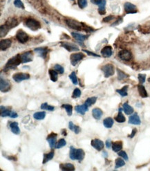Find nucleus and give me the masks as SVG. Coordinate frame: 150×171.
Listing matches in <instances>:
<instances>
[{
	"label": "nucleus",
	"mask_w": 150,
	"mask_h": 171,
	"mask_svg": "<svg viewBox=\"0 0 150 171\" xmlns=\"http://www.w3.org/2000/svg\"><path fill=\"white\" fill-rule=\"evenodd\" d=\"M71 36H73V38H74L75 40L79 42H83L87 38V36H85V35L74 33V32H72V33H71Z\"/></svg>",
	"instance_id": "nucleus-23"
},
{
	"label": "nucleus",
	"mask_w": 150,
	"mask_h": 171,
	"mask_svg": "<svg viewBox=\"0 0 150 171\" xmlns=\"http://www.w3.org/2000/svg\"><path fill=\"white\" fill-rule=\"evenodd\" d=\"M69 78L71 80V81L73 83L74 85H78V78L77 76H76V73L75 71H73L72 73L69 75Z\"/></svg>",
	"instance_id": "nucleus-43"
},
{
	"label": "nucleus",
	"mask_w": 150,
	"mask_h": 171,
	"mask_svg": "<svg viewBox=\"0 0 150 171\" xmlns=\"http://www.w3.org/2000/svg\"><path fill=\"white\" fill-rule=\"evenodd\" d=\"M40 108L41 110H45L48 111H54L55 110V107L54 106L49 105L47 103H44L43 104H41Z\"/></svg>",
	"instance_id": "nucleus-42"
},
{
	"label": "nucleus",
	"mask_w": 150,
	"mask_h": 171,
	"mask_svg": "<svg viewBox=\"0 0 150 171\" xmlns=\"http://www.w3.org/2000/svg\"><path fill=\"white\" fill-rule=\"evenodd\" d=\"M106 3H107L106 0H102L101 3L98 5V12L101 15H105V14L106 13V11H105Z\"/></svg>",
	"instance_id": "nucleus-30"
},
{
	"label": "nucleus",
	"mask_w": 150,
	"mask_h": 171,
	"mask_svg": "<svg viewBox=\"0 0 150 171\" xmlns=\"http://www.w3.org/2000/svg\"><path fill=\"white\" fill-rule=\"evenodd\" d=\"M66 130H63V131H62V135H65V136H66Z\"/></svg>",
	"instance_id": "nucleus-58"
},
{
	"label": "nucleus",
	"mask_w": 150,
	"mask_h": 171,
	"mask_svg": "<svg viewBox=\"0 0 150 171\" xmlns=\"http://www.w3.org/2000/svg\"><path fill=\"white\" fill-rule=\"evenodd\" d=\"M20 63H22L20 59V54L16 55L15 56L11 58V59H9L7 63L6 64L5 67H4V70L8 71L9 69H13L17 67V66H19Z\"/></svg>",
	"instance_id": "nucleus-3"
},
{
	"label": "nucleus",
	"mask_w": 150,
	"mask_h": 171,
	"mask_svg": "<svg viewBox=\"0 0 150 171\" xmlns=\"http://www.w3.org/2000/svg\"><path fill=\"white\" fill-rule=\"evenodd\" d=\"M85 153L84 151L81 148H75L74 147L71 146L70 148V152L69 157L72 160H78L79 161H82L84 158Z\"/></svg>",
	"instance_id": "nucleus-1"
},
{
	"label": "nucleus",
	"mask_w": 150,
	"mask_h": 171,
	"mask_svg": "<svg viewBox=\"0 0 150 171\" xmlns=\"http://www.w3.org/2000/svg\"><path fill=\"white\" fill-rule=\"evenodd\" d=\"M116 70H117L118 78V80H123L126 79V78H127L129 77V75H127V73H124V71L121 70V69H117Z\"/></svg>",
	"instance_id": "nucleus-36"
},
{
	"label": "nucleus",
	"mask_w": 150,
	"mask_h": 171,
	"mask_svg": "<svg viewBox=\"0 0 150 171\" xmlns=\"http://www.w3.org/2000/svg\"><path fill=\"white\" fill-rule=\"evenodd\" d=\"M81 96V91H80V89L76 88L74 89V91L73 92L72 94V98H78Z\"/></svg>",
	"instance_id": "nucleus-46"
},
{
	"label": "nucleus",
	"mask_w": 150,
	"mask_h": 171,
	"mask_svg": "<svg viewBox=\"0 0 150 171\" xmlns=\"http://www.w3.org/2000/svg\"><path fill=\"white\" fill-rule=\"evenodd\" d=\"M54 151H52L51 152H48L47 154H44V158H43V161L42 163L44 164L47 162H48V161L51 160V159L54 158Z\"/></svg>",
	"instance_id": "nucleus-32"
},
{
	"label": "nucleus",
	"mask_w": 150,
	"mask_h": 171,
	"mask_svg": "<svg viewBox=\"0 0 150 171\" xmlns=\"http://www.w3.org/2000/svg\"><path fill=\"white\" fill-rule=\"evenodd\" d=\"M128 87H129L128 85H126V86H124L122 89H117L116 92H118V93L121 96H123V97L127 96L128 95V94H127Z\"/></svg>",
	"instance_id": "nucleus-39"
},
{
	"label": "nucleus",
	"mask_w": 150,
	"mask_h": 171,
	"mask_svg": "<svg viewBox=\"0 0 150 171\" xmlns=\"http://www.w3.org/2000/svg\"><path fill=\"white\" fill-rule=\"evenodd\" d=\"M136 132H137V130H136V129H133V130H132V132H131V135H130V136H129V137L131 138H133V137L135 136L136 134Z\"/></svg>",
	"instance_id": "nucleus-57"
},
{
	"label": "nucleus",
	"mask_w": 150,
	"mask_h": 171,
	"mask_svg": "<svg viewBox=\"0 0 150 171\" xmlns=\"http://www.w3.org/2000/svg\"><path fill=\"white\" fill-rule=\"evenodd\" d=\"M25 25L32 31H37L41 28L40 23L33 18H28L25 22Z\"/></svg>",
	"instance_id": "nucleus-4"
},
{
	"label": "nucleus",
	"mask_w": 150,
	"mask_h": 171,
	"mask_svg": "<svg viewBox=\"0 0 150 171\" xmlns=\"http://www.w3.org/2000/svg\"><path fill=\"white\" fill-rule=\"evenodd\" d=\"M113 51L111 46H106L101 50V55L104 58H110L112 55Z\"/></svg>",
	"instance_id": "nucleus-19"
},
{
	"label": "nucleus",
	"mask_w": 150,
	"mask_h": 171,
	"mask_svg": "<svg viewBox=\"0 0 150 171\" xmlns=\"http://www.w3.org/2000/svg\"><path fill=\"white\" fill-rule=\"evenodd\" d=\"M1 117H9L11 118H17L18 117V114L15 112L13 111L6 110L5 107L1 106Z\"/></svg>",
	"instance_id": "nucleus-12"
},
{
	"label": "nucleus",
	"mask_w": 150,
	"mask_h": 171,
	"mask_svg": "<svg viewBox=\"0 0 150 171\" xmlns=\"http://www.w3.org/2000/svg\"><path fill=\"white\" fill-rule=\"evenodd\" d=\"M46 117L45 112H35L33 114V118L35 120H43Z\"/></svg>",
	"instance_id": "nucleus-40"
},
{
	"label": "nucleus",
	"mask_w": 150,
	"mask_h": 171,
	"mask_svg": "<svg viewBox=\"0 0 150 171\" xmlns=\"http://www.w3.org/2000/svg\"><path fill=\"white\" fill-rule=\"evenodd\" d=\"M30 78V75L29 73H16L13 76V79L16 82H20L25 80H29Z\"/></svg>",
	"instance_id": "nucleus-10"
},
{
	"label": "nucleus",
	"mask_w": 150,
	"mask_h": 171,
	"mask_svg": "<svg viewBox=\"0 0 150 171\" xmlns=\"http://www.w3.org/2000/svg\"><path fill=\"white\" fill-rule=\"evenodd\" d=\"M82 51H84L85 53H87V54H88V55H90V56H94V57H100V55H98V54H94V53L93 52H91V51H89L88 50H84V49H83L82 50Z\"/></svg>",
	"instance_id": "nucleus-53"
},
{
	"label": "nucleus",
	"mask_w": 150,
	"mask_h": 171,
	"mask_svg": "<svg viewBox=\"0 0 150 171\" xmlns=\"http://www.w3.org/2000/svg\"><path fill=\"white\" fill-rule=\"evenodd\" d=\"M138 80H139L140 84H142L145 82L146 80V74H143V73H139L138 76Z\"/></svg>",
	"instance_id": "nucleus-50"
},
{
	"label": "nucleus",
	"mask_w": 150,
	"mask_h": 171,
	"mask_svg": "<svg viewBox=\"0 0 150 171\" xmlns=\"http://www.w3.org/2000/svg\"><path fill=\"white\" fill-rule=\"evenodd\" d=\"M14 5L17 7V8L24 9V5L21 0H15L14 1Z\"/></svg>",
	"instance_id": "nucleus-47"
},
{
	"label": "nucleus",
	"mask_w": 150,
	"mask_h": 171,
	"mask_svg": "<svg viewBox=\"0 0 150 171\" xmlns=\"http://www.w3.org/2000/svg\"><path fill=\"white\" fill-rule=\"evenodd\" d=\"M118 155L120 157H121L122 158H123L124 160H128L129 159L127 154V153L124 151H120L118 153Z\"/></svg>",
	"instance_id": "nucleus-51"
},
{
	"label": "nucleus",
	"mask_w": 150,
	"mask_h": 171,
	"mask_svg": "<svg viewBox=\"0 0 150 171\" xmlns=\"http://www.w3.org/2000/svg\"><path fill=\"white\" fill-rule=\"evenodd\" d=\"M16 38H17V40L19 41L20 43L24 44L29 40V37L26 32L24 31L22 29H20L17 32V34H16Z\"/></svg>",
	"instance_id": "nucleus-8"
},
{
	"label": "nucleus",
	"mask_w": 150,
	"mask_h": 171,
	"mask_svg": "<svg viewBox=\"0 0 150 171\" xmlns=\"http://www.w3.org/2000/svg\"><path fill=\"white\" fill-rule=\"evenodd\" d=\"M123 148V142L122 141H116L112 144L113 151L115 152H120Z\"/></svg>",
	"instance_id": "nucleus-27"
},
{
	"label": "nucleus",
	"mask_w": 150,
	"mask_h": 171,
	"mask_svg": "<svg viewBox=\"0 0 150 171\" xmlns=\"http://www.w3.org/2000/svg\"><path fill=\"white\" fill-rule=\"evenodd\" d=\"M10 128L11 132L15 135H19L20 133V129L18 126V123L17 122H13L10 124Z\"/></svg>",
	"instance_id": "nucleus-26"
},
{
	"label": "nucleus",
	"mask_w": 150,
	"mask_h": 171,
	"mask_svg": "<svg viewBox=\"0 0 150 171\" xmlns=\"http://www.w3.org/2000/svg\"><path fill=\"white\" fill-rule=\"evenodd\" d=\"M103 112L102 111V110L100 109V108H94L92 110V115H93V118L96 120H100L101 118L103 117Z\"/></svg>",
	"instance_id": "nucleus-21"
},
{
	"label": "nucleus",
	"mask_w": 150,
	"mask_h": 171,
	"mask_svg": "<svg viewBox=\"0 0 150 171\" xmlns=\"http://www.w3.org/2000/svg\"><path fill=\"white\" fill-rule=\"evenodd\" d=\"M138 91L140 96H141L142 98H147V97H148V94H147L146 91V89H145V87L142 84L138 85Z\"/></svg>",
	"instance_id": "nucleus-24"
},
{
	"label": "nucleus",
	"mask_w": 150,
	"mask_h": 171,
	"mask_svg": "<svg viewBox=\"0 0 150 171\" xmlns=\"http://www.w3.org/2000/svg\"><path fill=\"white\" fill-rule=\"evenodd\" d=\"M62 108H64L66 110V113H67L68 116H71L73 114V107L71 105H69V104H64V105H62Z\"/></svg>",
	"instance_id": "nucleus-38"
},
{
	"label": "nucleus",
	"mask_w": 150,
	"mask_h": 171,
	"mask_svg": "<svg viewBox=\"0 0 150 171\" xmlns=\"http://www.w3.org/2000/svg\"><path fill=\"white\" fill-rule=\"evenodd\" d=\"M91 145L92 147H93L94 148L98 151H102L104 148V146H105V144H104L103 141L98 139V138H95V139L92 140L91 142Z\"/></svg>",
	"instance_id": "nucleus-15"
},
{
	"label": "nucleus",
	"mask_w": 150,
	"mask_h": 171,
	"mask_svg": "<svg viewBox=\"0 0 150 171\" xmlns=\"http://www.w3.org/2000/svg\"><path fill=\"white\" fill-rule=\"evenodd\" d=\"M54 69L57 71V73H60V74H62V73H63L64 71V69L63 68V67H62L61 65H60V64H55V67H54Z\"/></svg>",
	"instance_id": "nucleus-49"
},
{
	"label": "nucleus",
	"mask_w": 150,
	"mask_h": 171,
	"mask_svg": "<svg viewBox=\"0 0 150 171\" xmlns=\"http://www.w3.org/2000/svg\"><path fill=\"white\" fill-rule=\"evenodd\" d=\"M12 45V41L10 39H4L0 42V49L1 51H6Z\"/></svg>",
	"instance_id": "nucleus-18"
},
{
	"label": "nucleus",
	"mask_w": 150,
	"mask_h": 171,
	"mask_svg": "<svg viewBox=\"0 0 150 171\" xmlns=\"http://www.w3.org/2000/svg\"><path fill=\"white\" fill-rule=\"evenodd\" d=\"M72 1H74V0H72Z\"/></svg>",
	"instance_id": "nucleus-60"
},
{
	"label": "nucleus",
	"mask_w": 150,
	"mask_h": 171,
	"mask_svg": "<svg viewBox=\"0 0 150 171\" xmlns=\"http://www.w3.org/2000/svg\"><path fill=\"white\" fill-rule=\"evenodd\" d=\"M148 81L150 82V78H149V79H148Z\"/></svg>",
	"instance_id": "nucleus-59"
},
{
	"label": "nucleus",
	"mask_w": 150,
	"mask_h": 171,
	"mask_svg": "<svg viewBox=\"0 0 150 171\" xmlns=\"http://www.w3.org/2000/svg\"><path fill=\"white\" fill-rule=\"evenodd\" d=\"M102 2V0H91V2L92 4H96V5H99Z\"/></svg>",
	"instance_id": "nucleus-56"
},
{
	"label": "nucleus",
	"mask_w": 150,
	"mask_h": 171,
	"mask_svg": "<svg viewBox=\"0 0 150 171\" xmlns=\"http://www.w3.org/2000/svg\"><path fill=\"white\" fill-rule=\"evenodd\" d=\"M115 120H116V121H117L118 123H124V122H125L126 119L124 115L123 114V113H122V109H119V112L117 116L115 117Z\"/></svg>",
	"instance_id": "nucleus-33"
},
{
	"label": "nucleus",
	"mask_w": 150,
	"mask_h": 171,
	"mask_svg": "<svg viewBox=\"0 0 150 171\" xmlns=\"http://www.w3.org/2000/svg\"><path fill=\"white\" fill-rule=\"evenodd\" d=\"M48 73H49L50 78L53 82H56L57 80V73L56 71L54 69H49L48 70Z\"/></svg>",
	"instance_id": "nucleus-35"
},
{
	"label": "nucleus",
	"mask_w": 150,
	"mask_h": 171,
	"mask_svg": "<svg viewBox=\"0 0 150 171\" xmlns=\"http://www.w3.org/2000/svg\"><path fill=\"white\" fill-rule=\"evenodd\" d=\"M123 109L127 115H130L133 112V108L129 105L128 103H124L123 105Z\"/></svg>",
	"instance_id": "nucleus-29"
},
{
	"label": "nucleus",
	"mask_w": 150,
	"mask_h": 171,
	"mask_svg": "<svg viewBox=\"0 0 150 171\" xmlns=\"http://www.w3.org/2000/svg\"><path fill=\"white\" fill-rule=\"evenodd\" d=\"M5 24L11 29H13L14 27L17 26L18 25V22L17 20L15 19V18H10V19H8L6 21Z\"/></svg>",
	"instance_id": "nucleus-25"
},
{
	"label": "nucleus",
	"mask_w": 150,
	"mask_h": 171,
	"mask_svg": "<svg viewBox=\"0 0 150 171\" xmlns=\"http://www.w3.org/2000/svg\"><path fill=\"white\" fill-rule=\"evenodd\" d=\"M66 145V140L64 139V138H61V139H60L59 141L57 143L56 146H55V148H57V149L61 148L65 146Z\"/></svg>",
	"instance_id": "nucleus-44"
},
{
	"label": "nucleus",
	"mask_w": 150,
	"mask_h": 171,
	"mask_svg": "<svg viewBox=\"0 0 150 171\" xmlns=\"http://www.w3.org/2000/svg\"><path fill=\"white\" fill-rule=\"evenodd\" d=\"M20 55L22 63H27V62H31L33 59V54L31 51H28L22 53Z\"/></svg>",
	"instance_id": "nucleus-6"
},
{
	"label": "nucleus",
	"mask_w": 150,
	"mask_h": 171,
	"mask_svg": "<svg viewBox=\"0 0 150 171\" xmlns=\"http://www.w3.org/2000/svg\"><path fill=\"white\" fill-rule=\"evenodd\" d=\"M129 123L132 125H140L141 123V121H140V119L138 114L135 113V114L130 117V118H129Z\"/></svg>",
	"instance_id": "nucleus-20"
},
{
	"label": "nucleus",
	"mask_w": 150,
	"mask_h": 171,
	"mask_svg": "<svg viewBox=\"0 0 150 171\" xmlns=\"http://www.w3.org/2000/svg\"><path fill=\"white\" fill-rule=\"evenodd\" d=\"M122 22H123V19H122L121 17H119L118 19L116 22H115V23H114L112 26H116V25H118L119 24H121V23H122Z\"/></svg>",
	"instance_id": "nucleus-54"
},
{
	"label": "nucleus",
	"mask_w": 150,
	"mask_h": 171,
	"mask_svg": "<svg viewBox=\"0 0 150 171\" xmlns=\"http://www.w3.org/2000/svg\"><path fill=\"white\" fill-rule=\"evenodd\" d=\"M69 128L71 130L73 131L75 134H77V135L79 134L80 132L81 131V129H80V127L78 126H75V125L73 123L72 121H70L69 123Z\"/></svg>",
	"instance_id": "nucleus-34"
},
{
	"label": "nucleus",
	"mask_w": 150,
	"mask_h": 171,
	"mask_svg": "<svg viewBox=\"0 0 150 171\" xmlns=\"http://www.w3.org/2000/svg\"><path fill=\"white\" fill-rule=\"evenodd\" d=\"M11 88V82L8 80L3 79L1 78V81H0V90L2 92H8Z\"/></svg>",
	"instance_id": "nucleus-16"
},
{
	"label": "nucleus",
	"mask_w": 150,
	"mask_h": 171,
	"mask_svg": "<svg viewBox=\"0 0 150 171\" xmlns=\"http://www.w3.org/2000/svg\"><path fill=\"white\" fill-rule=\"evenodd\" d=\"M85 57V55L82 53H77V54H73L70 56V61L73 66H75L78 62L81 61Z\"/></svg>",
	"instance_id": "nucleus-7"
},
{
	"label": "nucleus",
	"mask_w": 150,
	"mask_h": 171,
	"mask_svg": "<svg viewBox=\"0 0 150 171\" xmlns=\"http://www.w3.org/2000/svg\"><path fill=\"white\" fill-rule=\"evenodd\" d=\"M78 4L80 8H84L87 6V0H78Z\"/></svg>",
	"instance_id": "nucleus-48"
},
{
	"label": "nucleus",
	"mask_w": 150,
	"mask_h": 171,
	"mask_svg": "<svg viewBox=\"0 0 150 171\" xmlns=\"http://www.w3.org/2000/svg\"><path fill=\"white\" fill-rule=\"evenodd\" d=\"M124 11L127 14H131V13H137V8L136 6L134 4L130 3V2H126L124 4Z\"/></svg>",
	"instance_id": "nucleus-14"
},
{
	"label": "nucleus",
	"mask_w": 150,
	"mask_h": 171,
	"mask_svg": "<svg viewBox=\"0 0 150 171\" xmlns=\"http://www.w3.org/2000/svg\"><path fill=\"white\" fill-rule=\"evenodd\" d=\"M118 57L122 61H130L132 58V54L129 50L123 49L118 52Z\"/></svg>",
	"instance_id": "nucleus-9"
},
{
	"label": "nucleus",
	"mask_w": 150,
	"mask_h": 171,
	"mask_svg": "<svg viewBox=\"0 0 150 171\" xmlns=\"http://www.w3.org/2000/svg\"><path fill=\"white\" fill-rule=\"evenodd\" d=\"M105 144H106V147H107V148H110L111 146H112V141H111L110 139H108V140H107V141H106Z\"/></svg>",
	"instance_id": "nucleus-55"
},
{
	"label": "nucleus",
	"mask_w": 150,
	"mask_h": 171,
	"mask_svg": "<svg viewBox=\"0 0 150 171\" xmlns=\"http://www.w3.org/2000/svg\"><path fill=\"white\" fill-rule=\"evenodd\" d=\"M60 44L61 47L65 48L68 51H77L80 50L79 47L76 45H75V44L66 42H61Z\"/></svg>",
	"instance_id": "nucleus-11"
},
{
	"label": "nucleus",
	"mask_w": 150,
	"mask_h": 171,
	"mask_svg": "<svg viewBox=\"0 0 150 171\" xmlns=\"http://www.w3.org/2000/svg\"><path fill=\"white\" fill-rule=\"evenodd\" d=\"M57 137V134L52 132L47 137V141L48 142V144H49V146L51 148H55V146H56Z\"/></svg>",
	"instance_id": "nucleus-13"
},
{
	"label": "nucleus",
	"mask_w": 150,
	"mask_h": 171,
	"mask_svg": "<svg viewBox=\"0 0 150 171\" xmlns=\"http://www.w3.org/2000/svg\"><path fill=\"white\" fill-rule=\"evenodd\" d=\"M124 165H125V162H124V161L123 160V159H122L121 158L116 159V168L123 167V166H124Z\"/></svg>",
	"instance_id": "nucleus-45"
},
{
	"label": "nucleus",
	"mask_w": 150,
	"mask_h": 171,
	"mask_svg": "<svg viewBox=\"0 0 150 171\" xmlns=\"http://www.w3.org/2000/svg\"><path fill=\"white\" fill-rule=\"evenodd\" d=\"M9 30H10V29L6 24L1 26V28H0V36H1V38L6 36Z\"/></svg>",
	"instance_id": "nucleus-37"
},
{
	"label": "nucleus",
	"mask_w": 150,
	"mask_h": 171,
	"mask_svg": "<svg viewBox=\"0 0 150 171\" xmlns=\"http://www.w3.org/2000/svg\"><path fill=\"white\" fill-rule=\"evenodd\" d=\"M97 101V97L93 96V97H90V98H88L85 101V104L88 106V107H90L92 105H93L94 103L96 102Z\"/></svg>",
	"instance_id": "nucleus-41"
},
{
	"label": "nucleus",
	"mask_w": 150,
	"mask_h": 171,
	"mask_svg": "<svg viewBox=\"0 0 150 171\" xmlns=\"http://www.w3.org/2000/svg\"><path fill=\"white\" fill-rule=\"evenodd\" d=\"M34 51L35 52L36 54H38L39 56L44 59L47 56L48 48L47 47H38L35 48Z\"/></svg>",
	"instance_id": "nucleus-17"
},
{
	"label": "nucleus",
	"mask_w": 150,
	"mask_h": 171,
	"mask_svg": "<svg viewBox=\"0 0 150 171\" xmlns=\"http://www.w3.org/2000/svg\"><path fill=\"white\" fill-rule=\"evenodd\" d=\"M115 18V16L114 15H109V16H107V17H105L104 19L103 20V22H111V21L113 20Z\"/></svg>",
	"instance_id": "nucleus-52"
},
{
	"label": "nucleus",
	"mask_w": 150,
	"mask_h": 171,
	"mask_svg": "<svg viewBox=\"0 0 150 171\" xmlns=\"http://www.w3.org/2000/svg\"><path fill=\"white\" fill-rule=\"evenodd\" d=\"M75 110L76 112H77L78 114L84 115L85 114V112L88 111V106H87L86 104H83L82 105H78L75 107Z\"/></svg>",
	"instance_id": "nucleus-22"
},
{
	"label": "nucleus",
	"mask_w": 150,
	"mask_h": 171,
	"mask_svg": "<svg viewBox=\"0 0 150 171\" xmlns=\"http://www.w3.org/2000/svg\"><path fill=\"white\" fill-rule=\"evenodd\" d=\"M65 22L69 27H70L73 29L78 30V31H81L83 29H85L86 31L87 29H91L90 27L87 28V26L84 24H83V23L78 22V21L73 19H66Z\"/></svg>",
	"instance_id": "nucleus-2"
},
{
	"label": "nucleus",
	"mask_w": 150,
	"mask_h": 171,
	"mask_svg": "<svg viewBox=\"0 0 150 171\" xmlns=\"http://www.w3.org/2000/svg\"><path fill=\"white\" fill-rule=\"evenodd\" d=\"M60 168L62 170H75V166H73L72 163H61L60 165Z\"/></svg>",
	"instance_id": "nucleus-28"
},
{
	"label": "nucleus",
	"mask_w": 150,
	"mask_h": 171,
	"mask_svg": "<svg viewBox=\"0 0 150 171\" xmlns=\"http://www.w3.org/2000/svg\"><path fill=\"white\" fill-rule=\"evenodd\" d=\"M114 120H113L112 118L108 117L106 118V119L103 121V125L106 128H111L114 125Z\"/></svg>",
	"instance_id": "nucleus-31"
},
{
	"label": "nucleus",
	"mask_w": 150,
	"mask_h": 171,
	"mask_svg": "<svg viewBox=\"0 0 150 171\" xmlns=\"http://www.w3.org/2000/svg\"><path fill=\"white\" fill-rule=\"evenodd\" d=\"M101 70L103 71L105 78H109L110 76H114L115 73V68L112 64H105Z\"/></svg>",
	"instance_id": "nucleus-5"
}]
</instances>
